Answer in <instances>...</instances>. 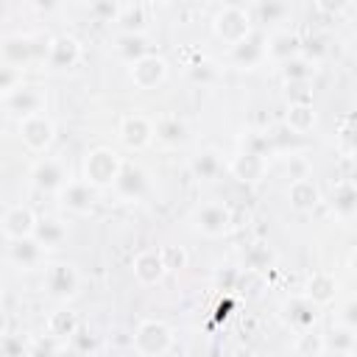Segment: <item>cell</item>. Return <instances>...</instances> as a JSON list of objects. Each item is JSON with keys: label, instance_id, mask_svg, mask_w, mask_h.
Here are the masks:
<instances>
[{"label": "cell", "instance_id": "5", "mask_svg": "<svg viewBox=\"0 0 357 357\" xmlns=\"http://www.w3.org/2000/svg\"><path fill=\"white\" fill-rule=\"evenodd\" d=\"M36 218L31 209L25 206H11L6 215H3V234L8 240H20V237H33L36 231Z\"/></svg>", "mask_w": 357, "mask_h": 357}, {"label": "cell", "instance_id": "1", "mask_svg": "<svg viewBox=\"0 0 357 357\" xmlns=\"http://www.w3.org/2000/svg\"><path fill=\"white\" fill-rule=\"evenodd\" d=\"M123 165L117 162V156L106 148H98L89 153L86 159V178L89 184H109V181H117Z\"/></svg>", "mask_w": 357, "mask_h": 357}, {"label": "cell", "instance_id": "18", "mask_svg": "<svg viewBox=\"0 0 357 357\" xmlns=\"http://www.w3.org/2000/svg\"><path fill=\"white\" fill-rule=\"evenodd\" d=\"M120 134H123V142L126 145H131V148H139V145H145L148 139H151V126H148V120L145 117H128L126 123H123V128H120Z\"/></svg>", "mask_w": 357, "mask_h": 357}, {"label": "cell", "instance_id": "22", "mask_svg": "<svg viewBox=\"0 0 357 357\" xmlns=\"http://www.w3.org/2000/svg\"><path fill=\"white\" fill-rule=\"evenodd\" d=\"M47 326H50V335H56V337H73V335L78 332V321H75V315L67 312V310L53 312L50 321H47Z\"/></svg>", "mask_w": 357, "mask_h": 357}, {"label": "cell", "instance_id": "25", "mask_svg": "<svg viewBox=\"0 0 357 357\" xmlns=\"http://www.w3.org/2000/svg\"><path fill=\"white\" fill-rule=\"evenodd\" d=\"M310 298L312 301H329L332 296H335V279L332 276H326V273H315L312 279H310Z\"/></svg>", "mask_w": 357, "mask_h": 357}, {"label": "cell", "instance_id": "28", "mask_svg": "<svg viewBox=\"0 0 357 357\" xmlns=\"http://www.w3.org/2000/svg\"><path fill=\"white\" fill-rule=\"evenodd\" d=\"M296 45H298V39H296V36H290V33H276V36L271 39L268 53H271V56H276V59H287V61H290V53L296 50Z\"/></svg>", "mask_w": 357, "mask_h": 357}, {"label": "cell", "instance_id": "34", "mask_svg": "<svg viewBox=\"0 0 357 357\" xmlns=\"http://www.w3.org/2000/svg\"><path fill=\"white\" fill-rule=\"evenodd\" d=\"M343 324L349 329H357V298H351L346 307H343Z\"/></svg>", "mask_w": 357, "mask_h": 357}, {"label": "cell", "instance_id": "4", "mask_svg": "<svg viewBox=\"0 0 357 357\" xmlns=\"http://www.w3.org/2000/svg\"><path fill=\"white\" fill-rule=\"evenodd\" d=\"M45 284L50 290V296L56 298H70L75 290H78V273L73 271V265L67 262H56L47 268L45 273Z\"/></svg>", "mask_w": 357, "mask_h": 357}, {"label": "cell", "instance_id": "13", "mask_svg": "<svg viewBox=\"0 0 357 357\" xmlns=\"http://www.w3.org/2000/svg\"><path fill=\"white\" fill-rule=\"evenodd\" d=\"M114 187H117V192L126 195V198H139V195L145 192L148 181H145V173H142L139 167H134V165H123V170H120L117 181H114Z\"/></svg>", "mask_w": 357, "mask_h": 357}, {"label": "cell", "instance_id": "19", "mask_svg": "<svg viewBox=\"0 0 357 357\" xmlns=\"http://www.w3.org/2000/svg\"><path fill=\"white\" fill-rule=\"evenodd\" d=\"M290 204H293L296 209H312V206L318 204V190H315V184L307 181V178H296V181L290 184Z\"/></svg>", "mask_w": 357, "mask_h": 357}, {"label": "cell", "instance_id": "23", "mask_svg": "<svg viewBox=\"0 0 357 357\" xmlns=\"http://www.w3.org/2000/svg\"><path fill=\"white\" fill-rule=\"evenodd\" d=\"M312 123H315V112H312L307 103H296V106H290V114H287V126H290V131L304 134Z\"/></svg>", "mask_w": 357, "mask_h": 357}, {"label": "cell", "instance_id": "21", "mask_svg": "<svg viewBox=\"0 0 357 357\" xmlns=\"http://www.w3.org/2000/svg\"><path fill=\"white\" fill-rule=\"evenodd\" d=\"M332 209L337 212V215H351V212H357V190L351 187V184H340L335 192H332Z\"/></svg>", "mask_w": 357, "mask_h": 357}, {"label": "cell", "instance_id": "33", "mask_svg": "<svg viewBox=\"0 0 357 357\" xmlns=\"http://www.w3.org/2000/svg\"><path fill=\"white\" fill-rule=\"evenodd\" d=\"M162 259H165V265H167V271H176V268H181L184 265V251L178 248H165L162 251Z\"/></svg>", "mask_w": 357, "mask_h": 357}, {"label": "cell", "instance_id": "29", "mask_svg": "<svg viewBox=\"0 0 357 357\" xmlns=\"http://www.w3.org/2000/svg\"><path fill=\"white\" fill-rule=\"evenodd\" d=\"M218 167H220V162H218L215 153H201V156L192 162V170H195L201 178H212V176L218 173Z\"/></svg>", "mask_w": 357, "mask_h": 357}, {"label": "cell", "instance_id": "16", "mask_svg": "<svg viewBox=\"0 0 357 357\" xmlns=\"http://www.w3.org/2000/svg\"><path fill=\"white\" fill-rule=\"evenodd\" d=\"M33 237H36V243H39L42 248H56V245H61V243H64L67 229L61 226V220H56V218H45V220H39V223H36Z\"/></svg>", "mask_w": 357, "mask_h": 357}, {"label": "cell", "instance_id": "2", "mask_svg": "<svg viewBox=\"0 0 357 357\" xmlns=\"http://www.w3.org/2000/svg\"><path fill=\"white\" fill-rule=\"evenodd\" d=\"M134 343H137V349H139L142 354L159 357V354H165V349L170 346V332H167V326L159 324V321H145V324L137 329Z\"/></svg>", "mask_w": 357, "mask_h": 357}, {"label": "cell", "instance_id": "15", "mask_svg": "<svg viewBox=\"0 0 357 357\" xmlns=\"http://www.w3.org/2000/svg\"><path fill=\"white\" fill-rule=\"evenodd\" d=\"M47 59L53 67H73L78 59V42L73 36H56L47 47Z\"/></svg>", "mask_w": 357, "mask_h": 357}, {"label": "cell", "instance_id": "9", "mask_svg": "<svg viewBox=\"0 0 357 357\" xmlns=\"http://www.w3.org/2000/svg\"><path fill=\"white\" fill-rule=\"evenodd\" d=\"M8 259L20 268H33L42 259V245L36 243V237L8 240Z\"/></svg>", "mask_w": 357, "mask_h": 357}, {"label": "cell", "instance_id": "30", "mask_svg": "<svg viewBox=\"0 0 357 357\" xmlns=\"http://www.w3.org/2000/svg\"><path fill=\"white\" fill-rule=\"evenodd\" d=\"M329 346L337 349V351H349V349H354V335H351V329H332Z\"/></svg>", "mask_w": 357, "mask_h": 357}, {"label": "cell", "instance_id": "20", "mask_svg": "<svg viewBox=\"0 0 357 357\" xmlns=\"http://www.w3.org/2000/svg\"><path fill=\"white\" fill-rule=\"evenodd\" d=\"M284 315H287V321L296 324V326H310V324L315 321V307H312L307 298H293V301L284 304Z\"/></svg>", "mask_w": 357, "mask_h": 357}, {"label": "cell", "instance_id": "26", "mask_svg": "<svg viewBox=\"0 0 357 357\" xmlns=\"http://www.w3.org/2000/svg\"><path fill=\"white\" fill-rule=\"evenodd\" d=\"M117 50H120L126 59L139 61V59H145V39H142L139 33H126V36H120Z\"/></svg>", "mask_w": 357, "mask_h": 357}, {"label": "cell", "instance_id": "12", "mask_svg": "<svg viewBox=\"0 0 357 357\" xmlns=\"http://www.w3.org/2000/svg\"><path fill=\"white\" fill-rule=\"evenodd\" d=\"M229 223H231V215L220 204H209L198 212V229L206 234H223L229 229Z\"/></svg>", "mask_w": 357, "mask_h": 357}, {"label": "cell", "instance_id": "31", "mask_svg": "<svg viewBox=\"0 0 357 357\" xmlns=\"http://www.w3.org/2000/svg\"><path fill=\"white\" fill-rule=\"evenodd\" d=\"M3 351H6V357H25L22 337H17V335H6V337H3Z\"/></svg>", "mask_w": 357, "mask_h": 357}, {"label": "cell", "instance_id": "10", "mask_svg": "<svg viewBox=\"0 0 357 357\" xmlns=\"http://www.w3.org/2000/svg\"><path fill=\"white\" fill-rule=\"evenodd\" d=\"M61 201L64 206H70L73 212H86L95 204V187L89 181H70L61 190Z\"/></svg>", "mask_w": 357, "mask_h": 357}, {"label": "cell", "instance_id": "7", "mask_svg": "<svg viewBox=\"0 0 357 357\" xmlns=\"http://www.w3.org/2000/svg\"><path fill=\"white\" fill-rule=\"evenodd\" d=\"M0 53H3V64L22 70V64H28L36 56V45L31 36H6Z\"/></svg>", "mask_w": 357, "mask_h": 357}, {"label": "cell", "instance_id": "11", "mask_svg": "<svg viewBox=\"0 0 357 357\" xmlns=\"http://www.w3.org/2000/svg\"><path fill=\"white\" fill-rule=\"evenodd\" d=\"M165 271H167V265H165V259H162V251H145V254H139L137 262H134V273H137V279L145 282V284L159 282V279L165 276Z\"/></svg>", "mask_w": 357, "mask_h": 357}, {"label": "cell", "instance_id": "36", "mask_svg": "<svg viewBox=\"0 0 357 357\" xmlns=\"http://www.w3.org/2000/svg\"><path fill=\"white\" fill-rule=\"evenodd\" d=\"M354 50H357V45H354Z\"/></svg>", "mask_w": 357, "mask_h": 357}, {"label": "cell", "instance_id": "14", "mask_svg": "<svg viewBox=\"0 0 357 357\" xmlns=\"http://www.w3.org/2000/svg\"><path fill=\"white\" fill-rule=\"evenodd\" d=\"M131 78H134L139 86H153L156 81H162V78H165V61H162V59H156V56H145V59L134 61Z\"/></svg>", "mask_w": 357, "mask_h": 357}, {"label": "cell", "instance_id": "6", "mask_svg": "<svg viewBox=\"0 0 357 357\" xmlns=\"http://www.w3.org/2000/svg\"><path fill=\"white\" fill-rule=\"evenodd\" d=\"M3 100H6V112L22 114V120L31 117V114H39V109H42V92L36 86H17Z\"/></svg>", "mask_w": 357, "mask_h": 357}, {"label": "cell", "instance_id": "17", "mask_svg": "<svg viewBox=\"0 0 357 357\" xmlns=\"http://www.w3.org/2000/svg\"><path fill=\"white\" fill-rule=\"evenodd\" d=\"M231 28H234V33H237V45L245 39V33H248V20H245V14L240 11V8H234V6H229L220 17H218V31L223 33V36H229L231 39Z\"/></svg>", "mask_w": 357, "mask_h": 357}, {"label": "cell", "instance_id": "35", "mask_svg": "<svg viewBox=\"0 0 357 357\" xmlns=\"http://www.w3.org/2000/svg\"><path fill=\"white\" fill-rule=\"evenodd\" d=\"M53 357H84V354H81L78 349H73V346H70V349H59Z\"/></svg>", "mask_w": 357, "mask_h": 357}, {"label": "cell", "instance_id": "3", "mask_svg": "<svg viewBox=\"0 0 357 357\" xmlns=\"http://www.w3.org/2000/svg\"><path fill=\"white\" fill-rule=\"evenodd\" d=\"M20 137L31 151H45L53 139V123L45 114H31L20 120Z\"/></svg>", "mask_w": 357, "mask_h": 357}, {"label": "cell", "instance_id": "24", "mask_svg": "<svg viewBox=\"0 0 357 357\" xmlns=\"http://www.w3.org/2000/svg\"><path fill=\"white\" fill-rule=\"evenodd\" d=\"M156 137L165 139V142H181L187 137V128L178 117H162L156 123Z\"/></svg>", "mask_w": 357, "mask_h": 357}, {"label": "cell", "instance_id": "8", "mask_svg": "<svg viewBox=\"0 0 357 357\" xmlns=\"http://www.w3.org/2000/svg\"><path fill=\"white\" fill-rule=\"evenodd\" d=\"M31 178H33V184H36L39 190H64V187L70 184L67 176H64L61 162H56V159H42V162H36Z\"/></svg>", "mask_w": 357, "mask_h": 357}, {"label": "cell", "instance_id": "32", "mask_svg": "<svg viewBox=\"0 0 357 357\" xmlns=\"http://www.w3.org/2000/svg\"><path fill=\"white\" fill-rule=\"evenodd\" d=\"M284 75H287L290 81L307 78V75H310V64H307V61H287V64H284Z\"/></svg>", "mask_w": 357, "mask_h": 357}, {"label": "cell", "instance_id": "27", "mask_svg": "<svg viewBox=\"0 0 357 357\" xmlns=\"http://www.w3.org/2000/svg\"><path fill=\"white\" fill-rule=\"evenodd\" d=\"M231 170H234L240 178H251V181H254V178L259 176V170H262V159H259V156H251V153H243V156L234 159Z\"/></svg>", "mask_w": 357, "mask_h": 357}]
</instances>
